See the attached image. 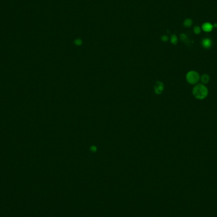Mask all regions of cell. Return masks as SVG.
Instances as JSON below:
<instances>
[{"label": "cell", "mask_w": 217, "mask_h": 217, "mask_svg": "<svg viewBox=\"0 0 217 217\" xmlns=\"http://www.w3.org/2000/svg\"><path fill=\"white\" fill-rule=\"evenodd\" d=\"M192 93L195 97L197 99H204L208 94V90L206 86L203 84H198L194 86L192 90Z\"/></svg>", "instance_id": "obj_1"}, {"label": "cell", "mask_w": 217, "mask_h": 217, "mask_svg": "<svg viewBox=\"0 0 217 217\" xmlns=\"http://www.w3.org/2000/svg\"><path fill=\"white\" fill-rule=\"evenodd\" d=\"M199 79H200V77H199V74L194 71H189L187 72L186 75L187 81L190 84H195L197 83V82L199 81Z\"/></svg>", "instance_id": "obj_2"}, {"label": "cell", "mask_w": 217, "mask_h": 217, "mask_svg": "<svg viewBox=\"0 0 217 217\" xmlns=\"http://www.w3.org/2000/svg\"><path fill=\"white\" fill-rule=\"evenodd\" d=\"M164 90V86L163 84L161 82H158L156 83L155 86V88H154V90H155V92L158 94H160L163 92Z\"/></svg>", "instance_id": "obj_3"}, {"label": "cell", "mask_w": 217, "mask_h": 217, "mask_svg": "<svg viewBox=\"0 0 217 217\" xmlns=\"http://www.w3.org/2000/svg\"><path fill=\"white\" fill-rule=\"evenodd\" d=\"M210 76H209V75L208 74H203V76H201V80L202 83H204V84H206V83H208L209 81H210Z\"/></svg>", "instance_id": "obj_4"}, {"label": "cell", "mask_w": 217, "mask_h": 217, "mask_svg": "<svg viewBox=\"0 0 217 217\" xmlns=\"http://www.w3.org/2000/svg\"><path fill=\"white\" fill-rule=\"evenodd\" d=\"M203 46L205 48H209L211 46V42L210 39H206L203 41Z\"/></svg>", "instance_id": "obj_5"}, {"label": "cell", "mask_w": 217, "mask_h": 217, "mask_svg": "<svg viewBox=\"0 0 217 217\" xmlns=\"http://www.w3.org/2000/svg\"><path fill=\"white\" fill-rule=\"evenodd\" d=\"M212 29V25L210 24H205L203 25V29L205 31H210Z\"/></svg>", "instance_id": "obj_6"}, {"label": "cell", "mask_w": 217, "mask_h": 217, "mask_svg": "<svg viewBox=\"0 0 217 217\" xmlns=\"http://www.w3.org/2000/svg\"><path fill=\"white\" fill-rule=\"evenodd\" d=\"M171 42L173 44H176L177 42V38L176 37V36H171Z\"/></svg>", "instance_id": "obj_7"}, {"label": "cell", "mask_w": 217, "mask_h": 217, "mask_svg": "<svg viewBox=\"0 0 217 217\" xmlns=\"http://www.w3.org/2000/svg\"><path fill=\"white\" fill-rule=\"evenodd\" d=\"M74 43L76 45L80 46L82 44V41L80 39H77L74 41Z\"/></svg>", "instance_id": "obj_8"}, {"label": "cell", "mask_w": 217, "mask_h": 217, "mask_svg": "<svg viewBox=\"0 0 217 217\" xmlns=\"http://www.w3.org/2000/svg\"><path fill=\"white\" fill-rule=\"evenodd\" d=\"M162 40L164 41H166L168 40V37H166V36H163L162 37Z\"/></svg>", "instance_id": "obj_9"}, {"label": "cell", "mask_w": 217, "mask_h": 217, "mask_svg": "<svg viewBox=\"0 0 217 217\" xmlns=\"http://www.w3.org/2000/svg\"><path fill=\"white\" fill-rule=\"evenodd\" d=\"M195 32H196V33H199V32H200V29H199V28H198V27H196V28L195 29Z\"/></svg>", "instance_id": "obj_10"}]
</instances>
